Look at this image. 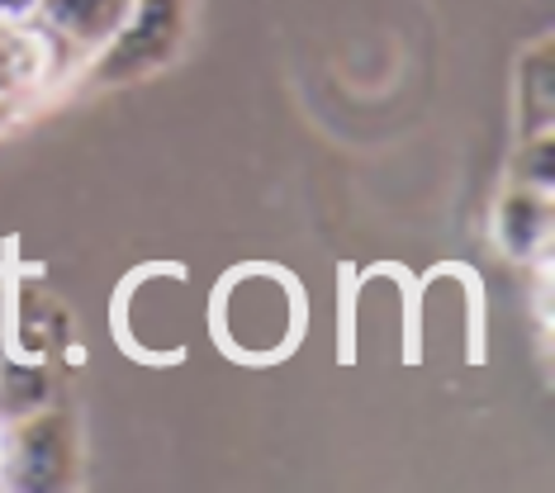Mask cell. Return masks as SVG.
I'll return each instance as SVG.
<instances>
[{
    "instance_id": "1",
    "label": "cell",
    "mask_w": 555,
    "mask_h": 493,
    "mask_svg": "<svg viewBox=\"0 0 555 493\" xmlns=\"http://www.w3.org/2000/svg\"><path fill=\"white\" fill-rule=\"evenodd\" d=\"M185 0H133L124 24L115 29V43L100 57V81H129L162 67L171 48L181 43Z\"/></svg>"
},
{
    "instance_id": "2",
    "label": "cell",
    "mask_w": 555,
    "mask_h": 493,
    "mask_svg": "<svg viewBox=\"0 0 555 493\" xmlns=\"http://www.w3.org/2000/svg\"><path fill=\"white\" fill-rule=\"evenodd\" d=\"M53 62H57V43L39 20L0 15V95L39 86Z\"/></svg>"
},
{
    "instance_id": "3",
    "label": "cell",
    "mask_w": 555,
    "mask_h": 493,
    "mask_svg": "<svg viewBox=\"0 0 555 493\" xmlns=\"http://www.w3.org/2000/svg\"><path fill=\"white\" fill-rule=\"evenodd\" d=\"M133 0H39V24L57 48H100L115 38Z\"/></svg>"
},
{
    "instance_id": "4",
    "label": "cell",
    "mask_w": 555,
    "mask_h": 493,
    "mask_svg": "<svg viewBox=\"0 0 555 493\" xmlns=\"http://www.w3.org/2000/svg\"><path fill=\"white\" fill-rule=\"evenodd\" d=\"M67 465L72 460L67 446H62V423H34L15 451V484H62Z\"/></svg>"
},
{
    "instance_id": "5",
    "label": "cell",
    "mask_w": 555,
    "mask_h": 493,
    "mask_svg": "<svg viewBox=\"0 0 555 493\" xmlns=\"http://www.w3.org/2000/svg\"><path fill=\"white\" fill-rule=\"evenodd\" d=\"M39 0H0V15H34Z\"/></svg>"
}]
</instances>
